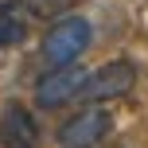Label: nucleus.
Segmentation results:
<instances>
[{
    "label": "nucleus",
    "instance_id": "f257e3e1",
    "mask_svg": "<svg viewBox=\"0 0 148 148\" xmlns=\"http://www.w3.org/2000/svg\"><path fill=\"white\" fill-rule=\"evenodd\" d=\"M94 47V27H90L86 16H59L51 20V27L39 39V59L43 66H66V62H78L82 55Z\"/></svg>",
    "mask_w": 148,
    "mask_h": 148
},
{
    "label": "nucleus",
    "instance_id": "f03ea898",
    "mask_svg": "<svg viewBox=\"0 0 148 148\" xmlns=\"http://www.w3.org/2000/svg\"><path fill=\"white\" fill-rule=\"evenodd\" d=\"M113 133V113L97 109V101H86L78 113H70L59 129H55V144L59 148H101Z\"/></svg>",
    "mask_w": 148,
    "mask_h": 148
},
{
    "label": "nucleus",
    "instance_id": "0eeeda50",
    "mask_svg": "<svg viewBox=\"0 0 148 148\" xmlns=\"http://www.w3.org/2000/svg\"><path fill=\"white\" fill-rule=\"evenodd\" d=\"M20 4L27 12V20H59V16L74 12L82 0H20Z\"/></svg>",
    "mask_w": 148,
    "mask_h": 148
},
{
    "label": "nucleus",
    "instance_id": "39448f33",
    "mask_svg": "<svg viewBox=\"0 0 148 148\" xmlns=\"http://www.w3.org/2000/svg\"><path fill=\"white\" fill-rule=\"evenodd\" d=\"M43 133H39L35 113L23 101H8L0 109V148H39Z\"/></svg>",
    "mask_w": 148,
    "mask_h": 148
},
{
    "label": "nucleus",
    "instance_id": "6e6552de",
    "mask_svg": "<svg viewBox=\"0 0 148 148\" xmlns=\"http://www.w3.org/2000/svg\"><path fill=\"white\" fill-rule=\"evenodd\" d=\"M0 4H20V0H0Z\"/></svg>",
    "mask_w": 148,
    "mask_h": 148
},
{
    "label": "nucleus",
    "instance_id": "423d86ee",
    "mask_svg": "<svg viewBox=\"0 0 148 148\" xmlns=\"http://www.w3.org/2000/svg\"><path fill=\"white\" fill-rule=\"evenodd\" d=\"M27 39V12L16 4H0V51L20 47Z\"/></svg>",
    "mask_w": 148,
    "mask_h": 148
},
{
    "label": "nucleus",
    "instance_id": "7ed1b4c3",
    "mask_svg": "<svg viewBox=\"0 0 148 148\" xmlns=\"http://www.w3.org/2000/svg\"><path fill=\"white\" fill-rule=\"evenodd\" d=\"M140 66L133 59H109L97 70H86V86H82L78 101H117V97L133 94Z\"/></svg>",
    "mask_w": 148,
    "mask_h": 148
},
{
    "label": "nucleus",
    "instance_id": "20e7f679",
    "mask_svg": "<svg viewBox=\"0 0 148 148\" xmlns=\"http://www.w3.org/2000/svg\"><path fill=\"white\" fill-rule=\"evenodd\" d=\"M82 86H86V70H82L78 62L47 66V74L35 82V90H31V101H35V109H62V105L78 101Z\"/></svg>",
    "mask_w": 148,
    "mask_h": 148
}]
</instances>
